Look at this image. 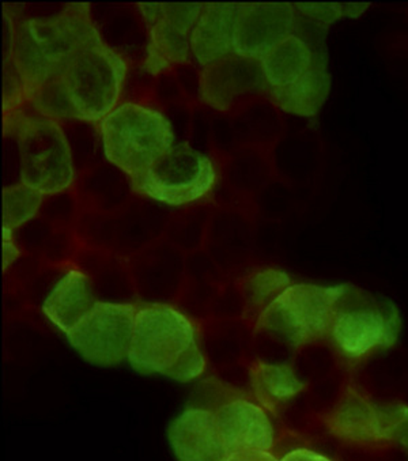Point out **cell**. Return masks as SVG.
Returning <instances> with one entry per match:
<instances>
[{
  "instance_id": "obj_17",
  "label": "cell",
  "mask_w": 408,
  "mask_h": 461,
  "mask_svg": "<svg viewBox=\"0 0 408 461\" xmlns=\"http://www.w3.org/2000/svg\"><path fill=\"white\" fill-rule=\"evenodd\" d=\"M95 290L92 282L78 270L61 276L42 303L45 317L64 334L73 330L95 308Z\"/></svg>"
},
{
  "instance_id": "obj_8",
  "label": "cell",
  "mask_w": 408,
  "mask_h": 461,
  "mask_svg": "<svg viewBox=\"0 0 408 461\" xmlns=\"http://www.w3.org/2000/svg\"><path fill=\"white\" fill-rule=\"evenodd\" d=\"M217 173L212 159L188 143H175L150 169L133 178L132 188L168 206H184L206 196Z\"/></svg>"
},
{
  "instance_id": "obj_16",
  "label": "cell",
  "mask_w": 408,
  "mask_h": 461,
  "mask_svg": "<svg viewBox=\"0 0 408 461\" xmlns=\"http://www.w3.org/2000/svg\"><path fill=\"white\" fill-rule=\"evenodd\" d=\"M239 5H206L191 34V53L207 68L234 53L233 33Z\"/></svg>"
},
{
  "instance_id": "obj_24",
  "label": "cell",
  "mask_w": 408,
  "mask_h": 461,
  "mask_svg": "<svg viewBox=\"0 0 408 461\" xmlns=\"http://www.w3.org/2000/svg\"><path fill=\"white\" fill-rule=\"evenodd\" d=\"M369 4H298V13L313 23L328 28L343 18H358L367 12Z\"/></svg>"
},
{
  "instance_id": "obj_9",
  "label": "cell",
  "mask_w": 408,
  "mask_h": 461,
  "mask_svg": "<svg viewBox=\"0 0 408 461\" xmlns=\"http://www.w3.org/2000/svg\"><path fill=\"white\" fill-rule=\"evenodd\" d=\"M136 313L131 303H97L66 335L67 340L89 364L117 366L128 359Z\"/></svg>"
},
{
  "instance_id": "obj_18",
  "label": "cell",
  "mask_w": 408,
  "mask_h": 461,
  "mask_svg": "<svg viewBox=\"0 0 408 461\" xmlns=\"http://www.w3.org/2000/svg\"><path fill=\"white\" fill-rule=\"evenodd\" d=\"M332 79L325 50L317 56L311 70L295 84L279 89H269L272 103L286 113L301 117H316L330 97Z\"/></svg>"
},
{
  "instance_id": "obj_23",
  "label": "cell",
  "mask_w": 408,
  "mask_h": 461,
  "mask_svg": "<svg viewBox=\"0 0 408 461\" xmlns=\"http://www.w3.org/2000/svg\"><path fill=\"white\" fill-rule=\"evenodd\" d=\"M28 100L37 112L48 119H77L76 111L64 90L60 76L37 87Z\"/></svg>"
},
{
  "instance_id": "obj_14",
  "label": "cell",
  "mask_w": 408,
  "mask_h": 461,
  "mask_svg": "<svg viewBox=\"0 0 408 461\" xmlns=\"http://www.w3.org/2000/svg\"><path fill=\"white\" fill-rule=\"evenodd\" d=\"M215 417L226 455L242 450L269 452L274 447L276 431L263 407L245 399H234L222 404Z\"/></svg>"
},
{
  "instance_id": "obj_2",
  "label": "cell",
  "mask_w": 408,
  "mask_h": 461,
  "mask_svg": "<svg viewBox=\"0 0 408 461\" xmlns=\"http://www.w3.org/2000/svg\"><path fill=\"white\" fill-rule=\"evenodd\" d=\"M106 159L131 180L150 169L172 146L175 134L169 120L156 109L125 103L100 122Z\"/></svg>"
},
{
  "instance_id": "obj_7",
  "label": "cell",
  "mask_w": 408,
  "mask_h": 461,
  "mask_svg": "<svg viewBox=\"0 0 408 461\" xmlns=\"http://www.w3.org/2000/svg\"><path fill=\"white\" fill-rule=\"evenodd\" d=\"M196 346L188 317L168 305L145 306L136 313L127 361L140 375L167 377Z\"/></svg>"
},
{
  "instance_id": "obj_20",
  "label": "cell",
  "mask_w": 408,
  "mask_h": 461,
  "mask_svg": "<svg viewBox=\"0 0 408 461\" xmlns=\"http://www.w3.org/2000/svg\"><path fill=\"white\" fill-rule=\"evenodd\" d=\"M249 381L256 399L272 412L290 403L306 386L289 365L263 361L252 365Z\"/></svg>"
},
{
  "instance_id": "obj_25",
  "label": "cell",
  "mask_w": 408,
  "mask_h": 461,
  "mask_svg": "<svg viewBox=\"0 0 408 461\" xmlns=\"http://www.w3.org/2000/svg\"><path fill=\"white\" fill-rule=\"evenodd\" d=\"M204 369H206V359H204L199 346H196L173 367L167 378L178 381V383H186V381L195 380L202 375Z\"/></svg>"
},
{
  "instance_id": "obj_15",
  "label": "cell",
  "mask_w": 408,
  "mask_h": 461,
  "mask_svg": "<svg viewBox=\"0 0 408 461\" xmlns=\"http://www.w3.org/2000/svg\"><path fill=\"white\" fill-rule=\"evenodd\" d=\"M170 447L178 461H225L215 412L189 407L172 420L168 429Z\"/></svg>"
},
{
  "instance_id": "obj_10",
  "label": "cell",
  "mask_w": 408,
  "mask_h": 461,
  "mask_svg": "<svg viewBox=\"0 0 408 461\" xmlns=\"http://www.w3.org/2000/svg\"><path fill=\"white\" fill-rule=\"evenodd\" d=\"M339 438L359 444L397 441L408 447V407L378 406L358 391L346 392L328 420Z\"/></svg>"
},
{
  "instance_id": "obj_22",
  "label": "cell",
  "mask_w": 408,
  "mask_h": 461,
  "mask_svg": "<svg viewBox=\"0 0 408 461\" xmlns=\"http://www.w3.org/2000/svg\"><path fill=\"white\" fill-rule=\"evenodd\" d=\"M44 194L23 184L4 189V228L14 231L39 212Z\"/></svg>"
},
{
  "instance_id": "obj_6",
  "label": "cell",
  "mask_w": 408,
  "mask_h": 461,
  "mask_svg": "<svg viewBox=\"0 0 408 461\" xmlns=\"http://www.w3.org/2000/svg\"><path fill=\"white\" fill-rule=\"evenodd\" d=\"M127 64L103 40L79 50L60 74L77 120L101 122L119 103Z\"/></svg>"
},
{
  "instance_id": "obj_5",
  "label": "cell",
  "mask_w": 408,
  "mask_h": 461,
  "mask_svg": "<svg viewBox=\"0 0 408 461\" xmlns=\"http://www.w3.org/2000/svg\"><path fill=\"white\" fill-rule=\"evenodd\" d=\"M400 330L402 320L392 301L348 285L339 300L330 337L339 353L357 361L392 348Z\"/></svg>"
},
{
  "instance_id": "obj_19",
  "label": "cell",
  "mask_w": 408,
  "mask_h": 461,
  "mask_svg": "<svg viewBox=\"0 0 408 461\" xmlns=\"http://www.w3.org/2000/svg\"><path fill=\"white\" fill-rule=\"evenodd\" d=\"M322 50L324 48H314L305 37L290 34L260 60L269 89L295 84L311 70Z\"/></svg>"
},
{
  "instance_id": "obj_11",
  "label": "cell",
  "mask_w": 408,
  "mask_h": 461,
  "mask_svg": "<svg viewBox=\"0 0 408 461\" xmlns=\"http://www.w3.org/2000/svg\"><path fill=\"white\" fill-rule=\"evenodd\" d=\"M149 29L143 68L150 74L186 63L191 52V34L202 13V5L141 4Z\"/></svg>"
},
{
  "instance_id": "obj_1",
  "label": "cell",
  "mask_w": 408,
  "mask_h": 461,
  "mask_svg": "<svg viewBox=\"0 0 408 461\" xmlns=\"http://www.w3.org/2000/svg\"><path fill=\"white\" fill-rule=\"evenodd\" d=\"M100 39L87 4L66 5L50 17L23 20L13 28L10 59L23 92L29 95L50 79L60 76L74 56Z\"/></svg>"
},
{
  "instance_id": "obj_28",
  "label": "cell",
  "mask_w": 408,
  "mask_h": 461,
  "mask_svg": "<svg viewBox=\"0 0 408 461\" xmlns=\"http://www.w3.org/2000/svg\"><path fill=\"white\" fill-rule=\"evenodd\" d=\"M281 461H331L325 456L308 449H297L287 453Z\"/></svg>"
},
{
  "instance_id": "obj_27",
  "label": "cell",
  "mask_w": 408,
  "mask_h": 461,
  "mask_svg": "<svg viewBox=\"0 0 408 461\" xmlns=\"http://www.w3.org/2000/svg\"><path fill=\"white\" fill-rule=\"evenodd\" d=\"M225 461H281L269 452L263 450H242V452L229 455Z\"/></svg>"
},
{
  "instance_id": "obj_4",
  "label": "cell",
  "mask_w": 408,
  "mask_h": 461,
  "mask_svg": "<svg viewBox=\"0 0 408 461\" xmlns=\"http://www.w3.org/2000/svg\"><path fill=\"white\" fill-rule=\"evenodd\" d=\"M348 285H290L258 316L256 327L293 348L330 337L338 303Z\"/></svg>"
},
{
  "instance_id": "obj_21",
  "label": "cell",
  "mask_w": 408,
  "mask_h": 461,
  "mask_svg": "<svg viewBox=\"0 0 408 461\" xmlns=\"http://www.w3.org/2000/svg\"><path fill=\"white\" fill-rule=\"evenodd\" d=\"M292 285L290 276L285 271L266 268L250 276L242 286L247 309L260 316L269 303H274Z\"/></svg>"
},
{
  "instance_id": "obj_12",
  "label": "cell",
  "mask_w": 408,
  "mask_h": 461,
  "mask_svg": "<svg viewBox=\"0 0 408 461\" xmlns=\"http://www.w3.org/2000/svg\"><path fill=\"white\" fill-rule=\"evenodd\" d=\"M268 89L260 60L231 53L202 71L199 97L212 108L228 112Z\"/></svg>"
},
{
  "instance_id": "obj_26",
  "label": "cell",
  "mask_w": 408,
  "mask_h": 461,
  "mask_svg": "<svg viewBox=\"0 0 408 461\" xmlns=\"http://www.w3.org/2000/svg\"><path fill=\"white\" fill-rule=\"evenodd\" d=\"M2 231H4V271H6L17 260L20 249L13 239V231L5 228Z\"/></svg>"
},
{
  "instance_id": "obj_3",
  "label": "cell",
  "mask_w": 408,
  "mask_h": 461,
  "mask_svg": "<svg viewBox=\"0 0 408 461\" xmlns=\"http://www.w3.org/2000/svg\"><path fill=\"white\" fill-rule=\"evenodd\" d=\"M5 134H14L17 140L21 184L42 194H58L73 184L70 145L55 120L6 114Z\"/></svg>"
},
{
  "instance_id": "obj_13",
  "label": "cell",
  "mask_w": 408,
  "mask_h": 461,
  "mask_svg": "<svg viewBox=\"0 0 408 461\" xmlns=\"http://www.w3.org/2000/svg\"><path fill=\"white\" fill-rule=\"evenodd\" d=\"M297 28L295 9L289 4L239 5L233 50L242 58L261 60Z\"/></svg>"
}]
</instances>
